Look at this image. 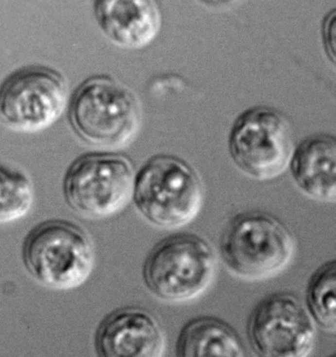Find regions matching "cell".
<instances>
[{
    "mask_svg": "<svg viewBox=\"0 0 336 357\" xmlns=\"http://www.w3.org/2000/svg\"><path fill=\"white\" fill-rule=\"evenodd\" d=\"M132 168L125 159L89 155L77 160L66 176L64 194L76 212L100 218L121 210L133 193Z\"/></svg>",
    "mask_w": 336,
    "mask_h": 357,
    "instance_id": "7",
    "label": "cell"
},
{
    "mask_svg": "<svg viewBox=\"0 0 336 357\" xmlns=\"http://www.w3.org/2000/svg\"><path fill=\"white\" fill-rule=\"evenodd\" d=\"M335 16L331 13L324 23V39L328 53L332 58L335 56Z\"/></svg>",
    "mask_w": 336,
    "mask_h": 357,
    "instance_id": "16",
    "label": "cell"
},
{
    "mask_svg": "<svg viewBox=\"0 0 336 357\" xmlns=\"http://www.w3.org/2000/svg\"><path fill=\"white\" fill-rule=\"evenodd\" d=\"M71 122L87 141L119 145L130 140L140 117L138 100L125 85L106 75L91 77L76 92L71 107Z\"/></svg>",
    "mask_w": 336,
    "mask_h": 357,
    "instance_id": "4",
    "label": "cell"
},
{
    "mask_svg": "<svg viewBox=\"0 0 336 357\" xmlns=\"http://www.w3.org/2000/svg\"><path fill=\"white\" fill-rule=\"evenodd\" d=\"M336 143L333 135L318 134L294 148L289 164L291 175L298 187L314 199H335Z\"/></svg>",
    "mask_w": 336,
    "mask_h": 357,
    "instance_id": "12",
    "label": "cell"
},
{
    "mask_svg": "<svg viewBox=\"0 0 336 357\" xmlns=\"http://www.w3.org/2000/svg\"><path fill=\"white\" fill-rule=\"evenodd\" d=\"M254 349L264 357H305L312 350L315 331L302 303L287 293L270 295L257 306L248 324Z\"/></svg>",
    "mask_w": 336,
    "mask_h": 357,
    "instance_id": "8",
    "label": "cell"
},
{
    "mask_svg": "<svg viewBox=\"0 0 336 357\" xmlns=\"http://www.w3.org/2000/svg\"><path fill=\"white\" fill-rule=\"evenodd\" d=\"M228 145L232 161L242 172L253 179L269 180L289 164L294 150L292 128L277 110L253 107L235 119Z\"/></svg>",
    "mask_w": 336,
    "mask_h": 357,
    "instance_id": "3",
    "label": "cell"
},
{
    "mask_svg": "<svg viewBox=\"0 0 336 357\" xmlns=\"http://www.w3.org/2000/svg\"><path fill=\"white\" fill-rule=\"evenodd\" d=\"M94 11L104 34L114 44L124 48L146 46L160 27V14L153 0H97Z\"/></svg>",
    "mask_w": 336,
    "mask_h": 357,
    "instance_id": "11",
    "label": "cell"
},
{
    "mask_svg": "<svg viewBox=\"0 0 336 357\" xmlns=\"http://www.w3.org/2000/svg\"><path fill=\"white\" fill-rule=\"evenodd\" d=\"M33 189L23 173L7 167H0V222L9 223L19 219L30 210Z\"/></svg>",
    "mask_w": 336,
    "mask_h": 357,
    "instance_id": "15",
    "label": "cell"
},
{
    "mask_svg": "<svg viewBox=\"0 0 336 357\" xmlns=\"http://www.w3.org/2000/svg\"><path fill=\"white\" fill-rule=\"evenodd\" d=\"M336 263L328 261L313 273L306 290L311 316L323 329L335 331L336 325Z\"/></svg>",
    "mask_w": 336,
    "mask_h": 357,
    "instance_id": "14",
    "label": "cell"
},
{
    "mask_svg": "<svg viewBox=\"0 0 336 357\" xmlns=\"http://www.w3.org/2000/svg\"><path fill=\"white\" fill-rule=\"evenodd\" d=\"M24 261L30 273L44 284L58 289L76 287L91 272L93 254L86 234L61 221L43 223L26 240Z\"/></svg>",
    "mask_w": 336,
    "mask_h": 357,
    "instance_id": "5",
    "label": "cell"
},
{
    "mask_svg": "<svg viewBox=\"0 0 336 357\" xmlns=\"http://www.w3.org/2000/svg\"><path fill=\"white\" fill-rule=\"evenodd\" d=\"M181 357H242L245 352L235 331L217 319L201 317L187 323L177 343Z\"/></svg>",
    "mask_w": 336,
    "mask_h": 357,
    "instance_id": "13",
    "label": "cell"
},
{
    "mask_svg": "<svg viewBox=\"0 0 336 357\" xmlns=\"http://www.w3.org/2000/svg\"><path fill=\"white\" fill-rule=\"evenodd\" d=\"M66 97L65 85L58 74L42 68L28 69L12 76L3 86L1 113L13 126L37 130L58 118Z\"/></svg>",
    "mask_w": 336,
    "mask_h": 357,
    "instance_id": "9",
    "label": "cell"
},
{
    "mask_svg": "<svg viewBox=\"0 0 336 357\" xmlns=\"http://www.w3.org/2000/svg\"><path fill=\"white\" fill-rule=\"evenodd\" d=\"M220 250L226 266L248 278L269 276L283 268L293 250V238L279 219L264 212L234 216L221 235Z\"/></svg>",
    "mask_w": 336,
    "mask_h": 357,
    "instance_id": "2",
    "label": "cell"
},
{
    "mask_svg": "<svg viewBox=\"0 0 336 357\" xmlns=\"http://www.w3.org/2000/svg\"><path fill=\"white\" fill-rule=\"evenodd\" d=\"M135 203L152 224L164 228L183 226L197 215L202 187L194 169L178 159L156 157L141 169L135 180Z\"/></svg>",
    "mask_w": 336,
    "mask_h": 357,
    "instance_id": "1",
    "label": "cell"
},
{
    "mask_svg": "<svg viewBox=\"0 0 336 357\" xmlns=\"http://www.w3.org/2000/svg\"><path fill=\"white\" fill-rule=\"evenodd\" d=\"M164 338L157 321L146 312L125 309L106 318L96 336V347L103 357H158Z\"/></svg>",
    "mask_w": 336,
    "mask_h": 357,
    "instance_id": "10",
    "label": "cell"
},
{
    "mask_svg": "<svg viewBox=\"0 0 336 357\" xmlns=\"http://www.w3.org/2000/svg\"><path fill=\"white\" fill-rule=\"evenodd\" d=\"M214 267L208 242L193 233L171 236L160 242L144 267L145 283L159 297L170 301L191 297L204 288Z\"/></svg>",
    "mask_w": 336,
    "mask_h": 357,
    "instance_id": "6",
    "label": "cell"
}]
</instances>
